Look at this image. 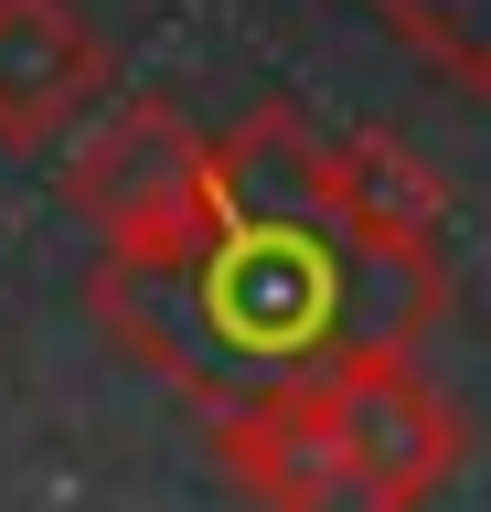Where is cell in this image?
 <instances>
[{"label":"cell","instance_id":"1","mask_svg":"<svg viewBox=\"0 0 491 512\" xmlns=\"http://www.w3.org/2000/svg\"><path fill=\"white\" fill-rule=\"evenodd\" d=\"M86 310L129 363L182 384L203 416L289 374H331L342 352H417V331L449 310L438 256H363L331 224H235L193 267L150 256H97Z\"/></svg>","mask_w":491,"mask_h":512},{"label":"cell","instance_id":"2","mask_svg":"<svg viewBox=\"0 0 491 512\" xmlns=\"http://www.w3.org/2000/svg\"><path fill=\"white\" fill-rule=\"evenodd\" d=\"M214 139H193V118L171 96H118L97 107V128L65 150V203L97 224L107 256H150V267H193L214 246V203H203Z\"/></svg>","mask_w":491,"mask_h":512},{"label":"cell","instance_id":"3","mask_svg":"<svg viewBox=\"0 0 491 512\" xmlns=\"http://www.w3.org/2000/svg\"><path fill=\"white\" fill-rule=\"evenodd\" d=\"M203 427H214V470H225L257 512H395L385 491L353 470V448L331 438V406H321L310 374L257 384V395L214 406Z\"/></svg>","mask_w":491,"mask_h":512},{"label":"cell","instance_id":"4","mask_svg":"<svg viewBox=\"0 0 491 512\" xmlns=\"http://www.w3.org/2000/svg\"><path fill=\"white\" fill-rule=\"evenodd\" d=\"M321 384V406H331V438L353 448V470L385 491L395 512H417L438 480L459 470V416H449V395L406 363L395 342H374V352H342L331 374H310Z\"/></svg>","mask_w":491,"mask_h":512},{"label":"cell","instance_id":"5","mask_svg":"<svg viewBox=\"0 0 491 512\" xmlns=\"http://www.w3.org/2000/svg\"><path fill=\"white\" fill-rule=\"evenodd\" d=\"M107 54L75 0H0V150H43L97 118Z\"/></svg>","mask_w":491,"mask_h":512},{"label":"cell","instance_id":"6","mask_svg":"<svg viewBox=\"0 0 491 512\" xmlns=\"http://www.w3.org/2000/svg\"><path fill=\"white\" fill-rule=\"evenodd\" d=\"M203 203H214V235H235V224H331V139L289 96H267L214 139Z\"/></svg>","mask_w":491,"mask_h":512},{"label":"cell","instance_id":"7","mask_svg":"<svg viewBox=\"0 0 491 512\" xmlns=\"http://www.w3.org/2000/svg\"><path fill=\"white\" fill-rule=\"evenodd\" d=\"M438 224H449V182L427 171L395 128H353L331 139V235L363 256H438Z\"/></svg>","mask_w":491,"mask_h":512},{"label":"cell","instance_id":"8","mask_svg":"<svg viewBox=\"0 0 491 512\" xmlns=\"http://www.w3.org/2000/svg\"><path fill=\"white\" fill-rule=\"evenodd\" d=\"M374 11H385L449 86L491 96V0H374Z\"/></svg>","mask_w":491,"mask_h":512}]
</instances>
